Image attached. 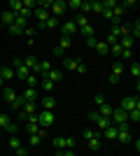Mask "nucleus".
I'll return each instance as SVG.
<instances>
[{
	"mask_svg": "<svg viewBox=\"0 0 140 156\" xmlns=\"http://www.w3.org/2000/svg\"><path fill=\"white\" fill-rule=\"evenodd\" d=\"M100 14H103V16H105V19L114 21V16H112V9H103V12H100Z\"/></svg>",
	"mask_w": 140,
	"mask_h": 156,
	"instance_id": "nucleus-48",
	"label": "nucleus"
},
{
	"mask_svg": "<svg viewBox=\"0 0 140 156\" xmlns=\"http://www.w3.org/2000/svg\"><path fill=\"white\" fill-rule=\"evenodd\" d=\"M93 103H96V105L100 107V105L105 103V96H103V93H96V98H93Z\"/></svg>",
	"mask_w": 140,
	"mask_h": 156,
	"instance_id": "nucleus-43",
	"label": "nucleus"
},
{
	"mask_svg": "<svg viewBox=\"0 0 140 156\" xmlns=\"http://www.w3.org/2000/svg\"><path fill=\"white\" fill-rule=\"evenodd\" d=\"M87 142H89V149H91V151H98L100 149V135L91 137V140H87Z\"/></svg>",
	"mask_w": 140,
	"mask_h": 156,
	"instance_id": "nucleus-21",
	"label": "nucleus"
},
{
	"mask_svg": "<svg viewBox=\"0 0 140 156\" xmlns=\"http://www.w3.org/2000/svg\"><path fill=\"white\" fill-rule=\"evenodd\" d=\"M9 121H12L9 114H0V130H5L7 126H9Z\"/></svg>",
	"mask_w": 140,
	"mask_h": 156,
	"instance_id": "nucleus-26",
	"label": "nucleus"
},
{
	"mask_svg": "<svg viewBox=\"0 0 140 156\" xmlns=\"http://www.w3.org/2000/svg\"><path fill=\"white\" fill-rule=\"evenodd\" d=\"M61 63H63V68H66V70H73V72H77V65H80V58H63Z\"/></svg>",
	"mask_w": 140,
	"mask_h": 156,
	"instance_id": "nucleus-11",
	"label": "nucleus"
},
{
	"mask_svg": "<svg viewBox=\"0 0 140 156\" xmlns=\"http://www.w3.org/2000/svg\"><path fill=\"white\" fill-rule=\"evenodd\" d=\"M21 98H23V103H35L38 100V89H23V93H21Z\"/></svg>",
	"mask_w": 140,
	"mask_h": 156,
	"instance_id": "nucleus-9",
	"label": "nucleus"
},
{
	"mask_svg": "<svg viewBox=\"0 0 140 156\" xmlns=\"http://www.w3.org/2000/svg\"><path fill=\"white\" fill-rule=\"evenodd\" d=\"M14 154H16V156H28V154H31V149L21 144V147H19V149H16V151H14Z\"/></svg>",
	"mask_w": 140,
	"mask_h": 156,
	"instance_id": "nucleus-41",
	"label": "nucleus"
},
{
	"mask_svg": "<svg viewBox=\"0 0 140 156\" xmlns=\"http://www.w3.org/2000/svg\"><path fill=\"white\" fill-rule=\"evenodd\" d=\"M0 72H2V63H0Z\"/></svg>",
	"mask_w": 140,
	"mask_h": 156,
	"instance_id": "nucleus-53",
	"label": "nucleus"
},
{
	"mask_svg": "<svg viewBox=\"0 0 140 156\" xmlns=\"http://www.w3.org/2000/svg\"><path fill=\"white\" fill-rule=\"evenodd\" d=\"M128 72H131V75H133V79H135V82H138V79H140V63H131V68H128Z\"/></svg>",
	"mask_w": 140,
	"mask_h": 156,
	"instance_id": "nucleus-24",
	"label": "nucleus"
},
{
	"mask_svg": "<svg viewBox=\"0 0 140 156\" xmlns=\"http://www.w3.org/2000/svg\"><path fill=\"white\" fill-rule=\"evenodd\" d=\"M121 51H124V49H121V47H119V42H117V44H112V47H110V54H112L114 58H119V56H121Z\"/></svg>",
	"mask_w": 140,
	"mask_h": 156,
	"instance_id": "nucleus-34",
	"label": "nucleus"
},
{
	"mask_svg": "<svg viewBox=\"0 0 140 156\" xmlns=\"http://www.w3.org/2000/svg\"><path fill=\"white\" fill-rule=\"evenodd\" d=\"M59 26V19H56V16H49V19H47V23L42 28H56Z\"/></svg>",
	"mask_w": 140,
	"mask_h": 156,
	"instance_id": "nucleus-35",
	"label": "nucleus"
},
{
	"mask_svg": "<svg viewBox=\"0 0 140 156\" xmlns=\"http://www.w3.org/2000/svg\"><path fill=\"white\" fill-rule=\"evenodd\" d=\"M40 140H42L40 135H28V144H31V147H38V144H40Z\"/></svg>",
	"mask_w": 140,
	"mask_h": 156,
	"instance_id": "nucleus-38",
	"label": "nucleus"
},
{
	"mask_svg": "<svg viewBox=\"0 0 140 156\" xmlns=\"http://www.w3.org/2000/svg\"><path fill=\"white\" fill-rule=\"evenodd\" d=\"M38 124L45 126V128H49V126L54 124V112H49V110H40V112H38Z\"/></svg>",
	"mask_w": 140,
	"mask_h": 156,
	"instance_id": "nucleus-3",
	"label": "nucleus"
},
{
	"mask_svg": "<svg viewBox=\"0 0 140 156\" xmlns=\"http://www.w3.org/2000/svg\"><path fill=\"white\" fill-rule=\"evenodd\" d=\"M33 14H35V19H38V23H40V28L45 26V23H47V19L52 16V14H49V9H42V7H35V9H33Z\"/></svg>",
	"mask_w": 140,
	"mask_h": 156,
	"instance_id": "nucleus-5",
	"label": "nucleus"
},
{
	"mask_svg": "<svg viewBox=\"0 0 140 156\" xmlns=\"http://www.w3.org/2000/svg\"><path fill=\"white\" fill-rule=\"evenodd\" d=\"M124 70H126V68H124V63H114V65H112V75H117V77H121V75H124Z\"/></svg>",
	"mask_w": 140,
	"mask_h": 156,
	"instance_id": "nucleus-28",
	"label": "nucleus"
},
{
	"mask_svg": "<svg viewBox=\"0 0 140 156\" xmlns=\"http://www.w3.org/2000/svg\"><path fill=\"white\" fill-rule=\"evenodd\" d=\"M77 72H80V75H84V72H87V63H82V61H80V65H77Z\"/></svg>",
	"mask_w": 140,
	"mask_h": 156,
	"instance_id": "nucleus-50",
	"label": "nucleus"
},
{
	"mask_svg": "<svg viewBox=\"0 0 140 156\" xmlns=\"http://www.w3.org/2000/svg\"><path fill=\"white\" fill-rule=\"evenodd\" d=\"M135 107H140V100H138V98H133V96L124 98V100H121V105H119V110H124L126 114H128L131 110H135Z\"/></svg>",
	"mask_w": 140,
	"mask_h": 156,
	"instance_id": "nucleus-4",
	"label": "nucleus"
},
{
	"mask_svg": "<svg viewBox=\"0 0 140 156\" xmlns=\"http://www.w3.org/2000/svg\"><path fill=\"white\" fill-rule=\"evenodd\" d=\"M7 7H9V12H12V14H21L23 2H21V0H9V2H7Z\"/></svg>",
	"mask_w": 140,
	"mask_h": 156,
	"instance_id": "nucleus-13",
	"label": "nucleus"
},
{
	"mask_svg": "<svg viewBox=\"0 0 140 156\" xmlns=\"http://www.w3.org/2000/svg\"><path fill=\"white\" fill-rule=\"evenodd\" d=\"M40 84H42V89H45L47 93H52V91H54V82H49L47 77H42V82H40Z\"/></svg>",
	"mask_w": 140,
	"mask_h": 156,
	"instance_id": "nucleus-32",
	"label": "nucleus"
},
{
	"mask_svg": "<svg viewBox=\"0 0 140 156\" xmlns=\"http://www.w3.org/2000/svg\"><path fill=\"white\" fill-rule=\"evenodd\" d=\"M114 140H119V142H131V140H133V135H131V128H128V124L117 126V137H114Z\"/></svg>",
	"mask_w": 140,
	"mask_h": 156,
	"instance_id": "nucleus-2",
	"label": "nucleus"
},
{
	"mask_svg": "<svg viewBox=\"0 0 140 156\" xmlns=\"http://www.w3.org/2000/svg\"><path fill=\"white\" fill-rule=\"evenodd\" d=\"M80 33H82V35H84V37H93V33H96V30H93V26H91V23H89V26L80 28Z\"/></svg>",
	"mask_w": 140,
	"mask_h": 156,
	"instance_id": "nucleus-33",
	"label": "nucleus"
},
{
	"mask_svg": "<svg viewBox=\"0 0 140 156\" xmlns=\"http://www.w3.org/2000/svg\"><path fill=\"white\" fill-rule=\"evenodd\" d=\"M16 130H19V124H14V121H9V126L5 128V133H9V135H16Z\"/></svg>",
	"mask_w": 140,
	"mask_h": 156,
	"instance_id": "nucleus-36",
	"label": "nucleus"
},
{
	"mask_svg": "<svg viewBox=\"0 0 140 156\" xmlns=\"http://www.w3.org/2000/svg\"><path fill=\"white\" fill-rule=\"evenodd\" d=\"M68 47H70V37H66V35H61V40H59V49H61V51H66Z\"/></svg>",
	"mask_w": 140,
	"mask_h": 156,
	"instance_id": "nucleus-27",
	"label": "nucleus"
},
{
	"mask_svg": "<svg viewBox=\"0 0 140 156\" xmlns=\"http://www.w3.org/2000/svg\"><path fill=\"white\" fill-rule=\"evenodd\" d=\"M42 110L54 112V110H56V100H54L52 96H45V98H42Z\"/></svg>",
	"mask_w": 140,
	"mask_h": 156,
	"instance_id": "nucleus-14",
	"label": "nucleus"
},
{
	"mask_svg": "<svg viewBox=\"0 0 140 156\" xmlns=\"http://www.w3.org/2000/svg\"><path fill=\"white\" fill-rule=\"evenodd\" d=\"M45 77L49 79V82H59V79H61V70H54V68H52V70L47 72Z\"/></svg>",
	"mask_w": 140,
	"mask_h": 156,
	"instance_id": "nucleus-23",
	"label": "nucleus"
},
{
	"mask_svg": "<svg viewBox=\"0 0 140 156\" xmlns=\"http://www.w3.org/2000/svg\"><path fill=\"white\" fill-rule=\"evenodd\" d=\"M66 9H68V2H66V0H52V7H49V14L59 19V16H61L63 12H66Z\"/></svg>",
	"mask_w": 140,
	"mask_h": 156,
	"instance_id": "nucleus-1",
	"label": "nucleus"
},
{
	"mask_svg": "<svg viewBox=\"0 0 140 156\" xmlns=\"http://www.w3.org/2000/svg\"><path fill=\"white\" fill-rule=\"evenodd\" d=\"M0 30H2V23H0Z\"/></svg>",
	"mask_w": 140,
	"mask_h": 156,
	"instance_id": "nucleus-54",
	"label": "nucleus"
},
{
	"mask_svg": "<svg viewBox=\"0 0 140 156\" xmlns=\"http://www.w3.org/2000/svg\"><path fill=\"white\" fill-rule=\"evenodd\" d=\"M35 33H38L35 28H26V30H23V35H26L28 40H33V37H35Z\"/></svg>",
	"mask_w": 140,
	"mask_h": 156,
	"instance_id": "nucleus-45",
	"label": "nucleus"
},
{
	"mask_svg": "<svg viewBox=\"0 0 140 156\" xmlns=\"http://www.w3.org/2000/svg\"><path fill=\"white\" fill-rule=\"evenodd\" d=\"M80 5H82V0H70V2H68V9L73 7V9H77V12H80Z\"/></svg>",
	"mask_w": 140,
	"mask_h": 156,
	"instance_id": "nucleus-42",
	"label": "nucleus"
},
{
	"mask_svg": "<svg viewBox=\"0 0 140 156\" xmlns=\"http://www.w3.org/2000/svg\"><path fill=\"white\" fill-rule=\"evenodd\" d=\"M23 30H26V28L16 26V23H12V26H9V33H12V35H23Z\"/></svg>",
	"mask_w": 140,
	"mask_h": 156,
	"instance_id": "nucleus-37",
	"label": "nucleus"
},
{
	"mask_svg": "<svg viewBox=\"0 0 140 156\" xmlns=\"http://www.w3.org/2000/svg\"><path fill=\"white\" fill-rule=\"evenodd\" d=\"M23 82H26V86H28V89H35V86L40 84V77H38V75H33V72H31V75H28V77L23 79Z\"/></svg>",
	"mask_w": 140,
	"mask_h": 156,
	"instance_id": "nucleus-18",
	"label": "nucleus"
},
{
	"mask_svg": "<svg viewBox=\"0 0 140 156\" xmlns=\"http://www.w3.org/2000/svg\"><path fill=\"white\" fill-rule=\"evenodd\" d=\"M128 121H135V124L140 121V107H135V110L128 112Z\"/></svg>",
	"mask_w": 140,
	"mask_h": 156,
	"instance_id": "nucleus-29",
	"label": "nucleus"
},
{
	"mask_svg": "<svg viewBox=\"0 0 140 156\" xmlns=\"http://www.w3.org/2000/svg\"><path fill=\"white\" fill-rule=\"evenodd\" d=\"M16 75H14V70L9 68V65H2V72H0V79L2 82H9V79H14Z\"/></svg>",
	"mask_w": 140,
	"mask_h": 156,
	"instance_id": "nucleus-12",
	"label": "nucleus"
},
{
	"mask_svg": "<svg viewBox=\"0 0 140 156\" xmlns=\"http://www.w3.org/2000/svg\"><path fill=\"white\" fill-rule=\"evenodd\" d=\"M107 82H110L112 86H117V84L121 82V77H117V75H110V79H107Z\"/></svg>",
	"mask_w": 140,
	"mask_h": 156,
	"instance_id": "nucleus-46",
	"label": "nucleus"
},
{
	"mask_svg": "<svg viewBox=\"0 0 140 156\" xmlns=\"http://www.w3.org/2000/svg\"><path fill=\"white\" fill-rule=\"evenodd\" d=\"M19 147H21V137L12 135V137H9V149H12V151H16Z\"/></svg>",
	"mask_w": 140,
	"mask_h": 156,
	"instance_id": "nucleus-25",
	"label": "nucleus"
},
{
	"mask_svg": "<svg viewBox=\"0 0 140 156\" xmlns=\"http://www.w3.org/2000/svg\"><path fill=\"white\" fill-rule=\"evenodd\" d=\"M96 135H100V133H96L93 128H84L82 130V137H84V140H91V137H96Z\"/></svg>",
	"mask_w": 140,
	"mask_h": 156,
	"instance_id": "nucleus-31",
	"label": "nucleus"
},
{
	"mask_svg": "<svg viewBox=\"0 0 140 156\" xmlns=\"http://www.w3.org/2000/svg\"><path fill=\"white\" fill-rule=\"evenodd\" d=\"M91 12H96V14L103 12V2H100V0H98V2H91Z\"/></svg>",
	"mask_w": 140,
	"mask_h": 156,
	"instance_id": "nucleus-40",
	"label": "nucleus"
},
{
	"mask_svg": "<svg viewBox=\"0 0 140 156\" xmlns=\"http://www.w3.org/2000/svg\"><path fill=\"white\" fill-rule=\"evenodd\" d=\"M87 44L91 47V49H93L96 44H98V40H96V35H93V37H87Z\"/></svg>",
	"mask_w": 140,
	"mask_h": 156,
	"instance_id": "nucleus-49",
	"label": "nucleus"
},
{
	"mask_svg": "<svg viewBox=\"0 0 140 156\" xmlns=\"http://www.w3.org/2000/svg\"><path fill=\"white\" fill-rule=\"evenodd\" d=\"M61 156H75V149H63V151H59Z\"/></svg>",
	"mask_w": 140,
	"mask_h": 156,
	"instance_id": "nucleus-51",
	"label": "nucleus"
},
{
	"mask_svg": "<svg viewBox=\"0 0 140 156\" xmlns=\"http://www.w3.org/2000/svg\"><path fill=\"white\" fill-rule=\"evenodd\" d=\"M21 61H23V65H26V68H28V70H33V68H35V65H38V63H40V61H38V58H35V56H26V58H21Z\"/></svg>",
	"mask_w": 140,
	"mask_h": 156,
	"instance_id": "nucleus-20",
	"label": "nucleus"
},
{
	"mask_svg": "<svg viewBox=\"0 0 140 156\" xmlns=\"http://www.w3.org/2000/svg\"><path fill=\"white\" fill-rule=\"evenodd\" d=\"M103 135L110 137V140H114V137H117V126H110V128H105V130H103Z\"/></svg>",
	"mask_w": 140,
	"mask_h": 156,
	"instance_id": "nucleus-30",
	"label": "nucleus"
},
{
	"mask_svg": "<svg viewBox=\"0 0 140 156\" xmlns=\"http://www.w3.org/2000/svg\"><path fill=\"white\" fill-rule=\"evenodd\" d=\"M80 30V28L75 26V21H66V23H63V26H61V33H63V35H66V37H73L75 33Z\"/></svg>",
	"mask_w": 140,
	"mask_h": 156,
	"instance_id": "nucleus-7",
	"label": "nucleus"
},
{
	"mask_svg": "<svg viewBox=\"0 0 140 156\" xmlns=\"http://www.w3.org/2000/svg\"><path fill=\"white\" fill-rule=\"evenodd\" d=\"M0 89H2V79H0Z\"/></svg>",
	"mask_w": 140,
	"mask_h": 156,
	"instance_id": "nucleus-52",
	"label": "nucleus"
},
{
	"mask_svg": "<svg viewBox=\"0 0 140 156\" xmlns=\"http://www.w3.org/2000/svg\"><path fill=\"white\" fill-rule=\"evenodd\" d=\"M112 110H114V107H112V105H110V103H103V105H100V107H98V114H100V117H107V119H110V114H112Z\"/></svg>",
	"mask_w": 140,
	"mask_h": 156,
	"instance_id": "nucleus-17",
	"label": "nucleus"
},
{
	"mask_svg": "<svg viewBox=\"0 0 140 156\" xmlns=\"http://www.w3.org/2000/svg\"><path fill=\"white\" fill-rule=\"evenodd\" d=\"M0 133H2V130H0Z\"/></svg>",
	"mask_w": 140,
	"mask_h": 156,
	"instance_id": "nucleus-56",
	"label": "nucleus"
},
{
	"mask_svg": "<svg viewBox=\"0 0 140 156\" xmlns=\"http://www.w3.org/2000/svg\"><path fill=\"white\" fill-rule=\"evenodd\" d=\"M75 26H77V28L89 26V16H87V14H80V12H77V16H75Z\"/></svg>",
	"mask_w": 140,
	"mask_h": 156,
	"instance_id": "nucleus-16",
	"label": "nucleus"
},
{
	"mask_svg": "<svg viewBox=\"0 0 140 156\" xmlns=\"http://www.w3.org/2000/svg\"><path fill=\"white\" fill-rule=\"evenodd\" d=\"M96 126H98V130H96V133H103L105 128H110V126H112V121H110L107 117H98V119H96Z\"/></svg>",
	"mask_w": 140,
	"mask_h": 156,
	"instance_id": "nucleus-10",
	"label": "nucleus"
},
{
	"mask_svg": "<svg viewBox=\"0 0 140 156\" xmlns=\"http://www.w3.org/2000/svg\"><path fill=\"white\" fill-rule=\"evenodd\" d=\"M0 91H2V98H5L7 103H14V100H16V98H19V93L14 91L12 86H2V89H0Z\"/></svg>",
	"mask_w": 140,
	"mask_h": 156,
	"instance_id": "nucleus-8",
	"label": "nucleus"
},
{
	"mask_svg": "<svg viewBox=\"0 0 140 156\" xmlns=\"http://www.w3.org/2000/svg\"><path fill=\"white\" fill-rule=\"evenodd\" d=\"M133 44H135V40L131 37V35H124V37H119V47H121V49H133Z\"/></svg>",
	"mask_w": 140,
	"mask_h": 156,
	"instance_id": "nucleus-15",
	"label": "nucleus"
},
{
	"mask_svg": "<svg viewBox=\"0 0 140 156\" xmlns=\"http://www.w3.org/2000/svg\"><path fill=\"white\" fill-rule=\"evenodd\" d=\"M14 19H16V14H12L9 9H2V12H0V23H2V26L9 28L14 23Z\"/></svg>",
	"mask_w": 140,
	"mask_h": 156,
	"instance_id": "nucleus-6",
	"label": "nucleus"
},
{
	"mask_svg": "<svg viewBox=\"0 0 140 156\" xmlns=\"http://www.w3.org/2000/svg\"><path fill=\"white\" fill-rule=\"evenodd\" d=\"M93 49H96V51H98L100 56H107V54H110V47H107L105 42H100V40H98V44L93 47Z\"/></svg>",
	"mask_w": 140,
	"mask_h": 156,
	"instance_id": "nucleus-19",
	"label": "nucleus"
},
{
	"mask_svg": "<svg viewBox=\"0 0 140 156\" xmlns=\"http://www.w3.org/2000/svg\"><path fill=\"white\" fill-rule=\"evenodd\" d=\"M54 147H56L59 151L68 149V142H66V137H54Z\"/></svg>",
	"mask_w": 140,
	"mask_h": 156,
	"instance_id": "nucleus-22",
	"label": "nucleus"
},
{
	"mask_svg": "<svg viewBox=\"0 0 140 156\" xmlns=\"http://www.w3.org/2000/svg\"><path fill=\"white\" fill-rule=\"evenodd\" d=\"M66 142H68V149H75V144H77V140H75V137H66Z\"/></svg>",
	"mask_w": 140,
	"mask_h": 156,
	"instance_id": "nucleus-47",
	"label": "nucleus"
},
{
	"mask_svg": "<svg viewBox=\"0 0 140 156\" xmlns=\"http://www.w3.org/2000/svg\"><path fill=\"white\" fill-rule=\"evenodd\" d=\"M131 56H133V51H131V49H124L119 58H124V61H131Z\"/></svg>",
	"mask_w": 140,
	"mask_h": 156,
	"instance_id": "nucleus-44",
	"label": "nucleus"
},
{
	"mask_svg": "<svg viewBox=\"0 0 140 156\" xmlns=\"http://www.w3.org/2000/svg\"><path fill=\"white\" fill-rule=\"evenodd\" d=\"M56 156H61V154H56Z\"/></svg>",
	"mask_w": 140,
	"mask_h": 156,
	"instance_id": "nucleus-55",
	"label": "nucleus"
},
{
	"mask_svg": "<svg viewBox=\"0 0 140 156\" xmlns=\"http://www.w3.org/2000/svg\"><path fill=\"white\" fill-rule=\"evenodd\" d=\"M9 105H12V110H16V112H19L21 110V107H23V98H16V100H14V103H9Z\"/></svg>",
	"mask_w": 140,
	"mask_h": 156,
	"instance_id": "nucleus-39",
	"label": "nucleus"
}]
</instances>
